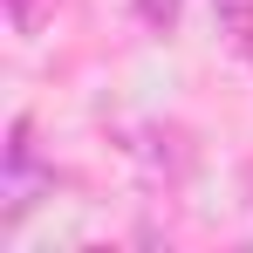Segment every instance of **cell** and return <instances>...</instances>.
I'll return each instance as SVG.
<instances>
[{"label": "cell", "mask_w": 253, "mask_h": 253, "mask_svg": "<svg viewBox=\"0 0 253 253\" xmlns=\"http://www.w3.org/2000/svg\"><path fill=\"white\" fill-rule=\"evenodd\" d=\"M14 7V35H35V0H7Z\"/></svg>", "instance_id": "3"}, {"label": "cell", "mask_w": 253, "mask_h": 253, "mask_svg": "<svg viewBox=\"0 0 253 253\" xmlns=\"http://www.w3.org/2000/svg\"><path fill=\"white\" fill-rule=\"evenodd\" d=\"M137 14H144L151 28H171V21H178V0H137Z\"/></svg>", "instance_id": "2"}, {"label": "cell", "mask_w": 253, "mask_h": 253, "mask_svg": "<svg viewBox=\"0 0 253 253\" xmlns=\"http://www.w3.org/2000/svg\"><path fill=\"white\" fill-rule=\"evenodd\" d=\"M212 7H219V21H226L240 42H253V0H212Z\"/></svg>", "instance_id": "1"}]
</instances>
